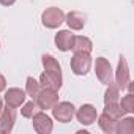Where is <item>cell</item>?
I'll return each mask as SVG.
<instances>
[{"label":"cell","mask_w":134,"mask_h":134,"mask_svg":"<svg viewBox=\"0 0 134 134\" xmlns=\"http://www.w3.org/2000/svg\"><path fill=\"white\" fill-rule=\"evenodd\" d=\"M40 85L41 88H47V90H54L58 92L62 87V74H54V73H47L44 71L40 76Z\"/></svg>","instance_id":"obj_10"},{"label":"cell","mask_w":134,"mask_h":134,"mask_svg":"<svg viewBox=\"0 0 134 134\" xmlns=\"http://www.w3.org/2000/svg\"><path fill=\"white\" fill-rule=\"evenodd\" d=\"M16 121V110L11 106H7L2 109V114H0V132H5L10 134L13 131Z\"/></svg>","instance_id":"obj_9"},{"label":"cell","mask_w":134,"mask_h":134,"mask_svg":"<svg viewBox=\"0 0 134 134\" xmlns=\"http://www.w3.org/2000/svg\"><path fill=\"white\" fill-rule=\"evenodd\" d=\"M5 88H7V79H5V76L0 74V92H3Z\"/></svg>","instance_id":"obj_23"},{"label":"cell","mask_w":134,"mask_h":134,"mask_svg":"<svg viewBox=\"0 0 134 134\" xmlns=\"http://www.w3.org/2000/svg\"><path fill=\"white\" fill-rule=\"evenodd\" d=\"M14 2L16 0H0V3L3 7H11V5H14Z\"/></svg>","instance_id":"obj_24"},{"label":"cell","mask_w":134,"mask_h":134,"mask_svg":"<svg viewBox=\"0 0 134 134\" xmlns=\"http://www.w3.org/2000/svg\"><path fill=\"white\" fill-rule=\"evenodd\" d=\"M41 22L46 29H57L65 22V13L57 7L46 8L41 14Z\"/></svg>","instance_id":"obj_2"},{"label":"cell","mask_w":134,"mask_h":134,"mask_svg":"<svg viewBox=\"0 0 134 134\" xmlns=\"http://www.w3.org/2000/svg\"><path fill=\"white\" fill-rule=\"evenodd\" d=\"M74 115L77 117V121L81 125H85V126L93 125L96 121V118H98V112H96V107L93 104H82L76 110Z\"/></svg>","instance_id":"obj_7"},{"label":"cell","mask_w":134,"mask_h":134,"mask_svg":"<svg viewBox=\"0 0 134 134\" xmlns=\"http://www.w3.org/2000/svg\"><path fill=\"white\" fill-rule=\"evenodd\" d=\"M2 109H3V101H2V98H0V114H2Z\"/></svg>","instance_id":"obj_25"},{"label":"cell","mask_w":134,"mask_h":134,"mask_svg":"<svg viewBox=\"0 0 134 134\" xmlns=\"http://www.w3.org/2000/svg\"><path fill=\"white\" fill-rule=\"evenodd\" d=\"M38 110H41V109H40V106L36 104V101L33 99V101H29V103H25V104L22 106L21 114H22L24 118H32Z\"/></svg>","instance_id":"obj_21"},{"label":"cell","mask_w":134,"mask_h":134,"mask_svg":"<svg viewBox=\"0 0 134 134\" xmlns=\"http://www.w3.org/2000/svg\"><path fill=\"white\" fill-rule=\"evenodd\" d=\"M98 125H99V128H101L103 132H106V134H115V125H117V120L112 118V117H109L107 114L103 112V114L98 117Z\"/></svg>","instance_id":"obj_16"},{"label":"cell","mask_w":134,"mask_h":134,"mask_svg":"<svg viewBox=\"0 0 134 134\" xmlns=\"http://www.w3.org/2000/svg\"><path fill=\"white\" fill-rule=\"evenodd\" d=\"M134 132V118L132 117H121L117 120L115 134H132Z\"/></svg>","instance_id":"obj_15"},{"label":"cell","mask_w":134,"mask_h":134,"mask_svg":"<svg viewBox=\"0 0 134 134\" xmlns=\"http://www.w3.org/2000/svg\"><path fill=\"white\" fill-rule=\"evenodd\" d=\"M114 77H115V84H117V87H118V88H121V90H123V88H126L128 82L131 81V79H129V68H128V62H126V58H125L123 55H120V58H118L117 71H115Z\"/></svg>","instance_id":"obj_8"},{"label":"cell","mask_w":134,"mask_h":134,"mask_svg":"<svg viewBox=\"0 0 134 134\" xmlns=\"http://www.w3.org/2000/svg\"><path fill=\"white\" fill-rule=\"evenodd\" d=\"M85 14L81 11H70L68 14H65V22L68 24V27L71 30H82L85 25Z\"/></svg>","instance_id":"obj_12"},{"label":"cell","mask_w":134,"mask_h":134,"mask_svg":"<svg viewBox=\"0 0 134 134\" xmlns=\"http://www.w3.org/2000/svg\"><path fill=\"white\" fill-rule=\"evenodd\" d=\"M40 90H41V85H40V82H38L35 77L29 76V77L25 79V93H27L30 98H33V99H35V98L38 96Z\"/></svg>","instance_id":"obj_19"},{"label":"cell","mask_w":134,"mask_h":134,"mask_svg":"<svg viewBox=\"0 0 134 134\" xmlns=\"http://www.w3.org/2000/svg\"><path fill=\"white\" fill-rule=\"evenodd\" d=\"M120 107L123 109L125 114H132L134 112V95L128 93L126 96H123L121 103H120Z\"/></svg>","instance_id":"obj_22"},{"label":"cell","mask_w":134,"mask_h":134,"mask_svg":"<svg viewBox=\"0 0 134 134\" xmlns=\"http://www.w3.org/2000/svg\"><path fill=\"white\" fill-rule=\"evenodd\" d=\"M73 38H74V35H73L70 30H60L58 33H55V46H57L58 51H62V52L71 51Z\"/></svg>","instance_id":"obj_13"},{"label":"cell","mask_w":134,"mask_h":134,"mask_svg":"<svg viewBox=\"0 0 134 134\" xmlns=\"http://www.w3.org/2000/svg\"><path fill=\"white\" fill-rule=\"evenodd\" d=\"M41 62H43V66H44V71L47 73H54V74H62V66L60 63L49 54H44L41 57Z\"/></svg>","instance_id":"obj_17"},{"label":"cell","mask_w":134,"mask_h":134,"mask_svg":"<svg viewBox=\"0 0 134 134\" xmlns=\"http://www.w3.org/2000/svg\"><path fill=\"white\" fill-rule=\"evenodd\" d=\"M71 66V71L76 76H85L90 71V66H92V57L90 54H84V52H76L70 62Z\"/></svg>","instance_id":"obj_1"},{"label":"cell","mask_w":134,"mask_h":134,"mask_svg":"<svg viewBox=\"0 0 134 134\" xmlns=\"http://www.w3.org/2000/svg\"><path fill=\"white\" fill-rule=\"evenodd\" d=\"M25 96H27L25 90H21V88L13 87V88H8L7 90V93H5V103H7V106H11V107L16 109L21 104H24Z\"/></svg>","instance_id":"obj_11"},{"label":"cell","mask_w":134,"mask_h":134,"mask_svg":"<svg viewBox=\"0 0 134 134\" xmlns=\"http://www.w3.org/2000/svg\"><path fill=\"white\" fill-rule=\"evenodd\" d=\"M104 114H107L109 117H112L115 120H120L121 117L126 115L118 103H107V104H104Z\"/></svg>","instance_id":"obj_20"},{"label":"cell","mask_w":134,"mask_h":134,"mask_svg":"<svg viewBox=\"0 0 134 134\" xmlns=\"http://www.w3.org/2000/svg\"><path fill=\"white\" fill-rule=\"evenodd\" d=\"M95 73H96V77L101 84L107 85L110 82H114V70L110 66V62L104 57H98L96 62H95Z\"/></svg>","instance_id":"obj_4"},{"label":"cell","mask_w":134,"mask_h":134,"mask_svg":"<svg viewBox=\"0 0 134 134\" xmlns=\"http://www.w3.org/2000/svg\"><path fill=\"white\" fill-rule=\"evenodd\" d=\"M118 98H120V88L117 87V84L115 82L107 84V88H106V93H104V104L118 103Z\"/></svg>","instance_id":"obj_18"},{"label":"cell","mask_w":134,"mask_h":134,"mask_svg":"<svg viewBox=\"0 0 134 134\" xmlns=\"http://www.w3.org/2000/svg\"><path fill=\"white\" fill-rule=\"evenodd\" d=\"M71 49L73 52H84V54H90L92 49H93V44H92V40L87 38V36H74L73 38V44H71Z\"/></svg>","instance_id":"obj_14"},{"label":"cell","mask_w":134,"mask_h":134,"mask_svg":"<svg viewBox=\"0 0 134 134\" xmlns=\"http://www.w3.org/2000/svg\"><path fill=\"white\" fill-rule=\"evenodd\" d=\"M32 123H33V129L38 132V134H51L52 132V128H54V123H52V118L44 114V112H36L33 117H32Z\"/></svg>","instance_id":"obj_5"},{"label":"cell","mask_w":134,"mask_h":134,"mask_svg":"<svg viewBox=\"0 0 134 134\" xmlns=\"http://www.w3.org/2000/svg\"><path fill=\"white\" fill-rule=\"evenodd\" d=\"M35 101H36V104L40 106L41 110H49V109H52L58 103V95L54 90L41 88L40 93H38V96L35 98Z\"/></svg>","instance_id":"obj_6"},{"label":"cell","mask_w":134,"mask_h":134,"mask_svg":"<svg viewBox=\"0 0 134 134\" xmlns=\"http://www.w3.org/2000/svg\"><path fill=\"white\" fill-rule=\"evenodd\" d=\"M51 110H52L54 118H55L57 121H60V123H68V121H71L73 117H74V114H76V107H74V104L70 103V101L57 103Z\"/></svg>","instance_id":"obj_3"}]
</instances>
